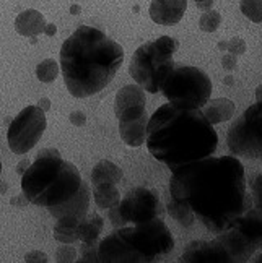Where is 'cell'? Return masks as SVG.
Masks as SVG:
<instances>
[{
  "label": "cell",
  "mask_w": 262,
  "mask_h": 263,
  "mask_svg": "<svg viewBox=\"0 0 262 263\" xmlns=\"http://www.w3.org/2000/svg\"><path fill=\"white\" fill-rule=\"evenodd\" d=\"M169 194L214 234L233 228L253 208L244 167L236 156L210 155L171 169Z\"/></svg>",
  "instance_id": "1"
},
{
  "label": "cell",
  "mask_w": 262,
  "mask_h": 263,
  "mask_svg": "<svg viewBox=\"0 0 262 263\" xmlns=\"http://www.w3.org/2000/svg\"><path fill=\"white\" fill-rule=\"evenodd\" d=\"M145 143L156 161L174 169L214 155L218 135L200 109L168 103L148 119Z\"/></svg>",
  "instance_id": "2"
},
{
  "label": "cell",
  "mask_w": 262,
  "mask_h": 263,
  "mask_svg": "<svg viewBox=\"0 0 262 263\" xmlns=\"http://www.w3.org/2000/svg\"><path fill=\"white\" fill-rule=\"evenodd\" d=\"M59 57L68 93L88 98L113 82L124 64V49L101 29L83 25L65 39Z\"/></svg>",
  "instance_id": "3"
},
{
  "label": "cell",
  "mask_w": 262,
  "mask_h": 263,
  "mask_svg": "<svg viewBox=\"0 0 262 263\" xmlns=\"http://www.w3.org/2000/svg\"><path fill=\"white\" fill-rule=\"evenodd\" d=\"M174 239L165 221L153 218L132 226L117 228L98 242V261L104 263H148L168 255Z\"/></svg>",
  "instance_id": "4"
},
{
  "label": "cell",
  "mask_w": 262,
  "mask_h": 263,
  "mask_svg": "<svg viewBox=\"0 0 262 263\" xmlns=\"http://www.w3.org/2000/svg\"><path fill=\"white\" fill-rule=\"evenodd\" d=\"M83 180L74 163L62 159L59 149L44 148L22 176V192L29 203L57 206L72 198Z\"/></svg>",
  "instance_id": "5"
},
{
  "label": "cell",
  "mask_w": 262,
  "mask_h": 263,
  "mask_svg": "<svg viewBox=\"0 0 262 263\" xmlns=\"http://www.w3.org/2000/svg\"><path fill=\"white\" fill-rule=\"evenodd\" d=\"M178 47L179 43L171 36H160L140 46L129 64V73L134 82L148 93H158L163 80L176 65L173 55Z\"/></svg>",
  "instance_id": "6"
},
{
  "label": "cell",
  "mask_w": 262,
  "mask_h": 263,
  "mask_svg": "<svg viewBox=\"0 0 262 263\" xmlns=\"http://www.w3.org/2000/svg\"><path fill=\"white\" fill-rule=\"evenodd\" d=\"M160 91L171 104L200 109L212 96V80L197 67L174 65Z\"/></svg>",
  "instance_id": "7"
},
{
  "label": "cell",
  "mask_w": 262,
  "mask_h": 263,
  "mask_svg": "<svg viewBox=\"0 0 262 263\" xmlns=\"http://www.w3.org/2000/svg\"><path fill=\"white\" fill-rule=\"evenodd\" d=\"M226 145L235 156L262 158V101L249 106L231 124L226 134Z\"/></svg>",
  "instance_id": "8"
},
{
  "label": "cell",
  "mask_w": 262,
  "mask_h": 263,
  "mask_svg": "<svg viewBox=\"0 0 262 263\" xmlns=\"http://www.w3.org/2000/svg\"><path fill=\"white\" fill-rule=\"evenodd\" d=\"M47 127L46 112L39 106H28L20 112L7 130V141L15 155H25L41 140Z\"/></svg>",
  "instance_id": "9"
},
{
  "label": "cell",
  "mask_w": 262,
  "mask_h": 263,
  "mask_svg": "<svg viewBox=\"0 0 262 263\" xmlns=\"http://www.w3.org/2000/svg\"><path fill=\"white\" fill-rule=\"evenodd\" d=\"M117 211L126 224H137L165 213V206L158 197V192L147 187H135L129 190L124 198H120Z\"/></svg>",
  "instance_id": "10"
},
{
  "label": "cell",
  "mask_w": 262,
  "mask_h": 263,
  "mask_svg": "<svg viewBox=\"0 0 262 263\" xmlns=\"http://www.w3.org/2000/svg\"><path fill=\"white\" fill-rule=\"evenodd\" d=\"M215 240L220 244V247L223 249L225 255L228 258V263L248 261L254 255V252L259 249L257 242L248 237L243 231H239L235 226L223 232H218Z\"/></svg>",
  "instance_id": "11"
},
{
  "label": "cell",
  "mask_w": 262,
  "mask_h": 263,
  "mask_svg": "<svg viewBox=\"0 0 262 263\" xmlns=\"http://www.w3.org/2000/svg\"><path fill=\"white\" fill-rule=\"evenodd\" d=\"M145 89L135 85H124L117 91L114 101V114L119 120L132 119L145 114Z\"/></svg>",
  "instance_id": "12"
},
{
  "label": "cell",
  "mask_w": 262,
  "mask_h": 263,
  "mask_svg": "<svg viewBox=\"0 0 262 263\" xmlns=\"http://www.w3.org/2000/svg\"><path fill=\"white\" fill-rule=\"evenodd\" d=\"M181 261L184 263H228L223 249L215 240H194L184 249Z\"/></svg>",
  "instance_id": "13"
},
{
  "label": "cell",
  "mask_w": 262,
  "mask_h": 263,
  "mask_svg": "<svg viewBox=\"0 0 262 263\" xmlns=\"http://www.w3.org/2000/svg\"><path fill=\"white\" fill-rule=\"evenodd\" d=\"M90 198H92V190L86 182H83L80 190L77 194L67 200L65 203H60L57 206L47 208L49 213H51L56 219L59 218H74V219H82L88 215V208H90Z\"/></svg>",
  "instance_id": "14"
},
{
  "label": "cell",
  "mask_w": 262,
  "mask_h": 263,
  "mask_svg": "<svg viewBox=\"0 0 262 263\" xmlns=\"http://www.w3.org/2000/svg\"><path fill=\"white\" fill-rule=\"evenodd\" d=\"M187 8V0H153L150 4V18L156 25L173 26L183 20Z\"/></svg>",
  "instance_id": "15"
},
{
  "label": "cell",
  "mask_w": 262,
  "mask_h": 263,
  "mask_svg": "<svg viewBox=\"0 0 262 263\" xmlns=\"http://www.w3.org/2000/svg\"><path fill=\"white\" fill-rule=\"evenodd\" d=\"M148 114H142L132 119H123L119 120V135L127 146L138 148L145 143L147 140V124H148Z\"/></svg>",
  "instance_id": "16"
},
{
  "label": "cell",
  "mask_w": 262,
  "mask_h": 263,
  "mask_svg": "<svg viewBox=\"0 0 262 263\" xmlns=\"http://www.w3.org/2000/svg\"><path fill=\"white\" fill-rule=\"evenodd\" d=\"M46 18L43 16L41 12L38 10H25L22 12L16 20H15V29L20 36H25V37H36L41 33H44V28H46Z\"/></svg>",
  "instance_id": "17"
},
{
  "label": "cell",
  "mask_w": 262,
  "mask_h": 263,
  "mask_svg": "<svg viewBox=\"0 0 262 263\" xmlns=\"http://www.w3.org/2000/svg\"><path fill=\"white\" fill-rule=\"evenodd\" d=\"M235 103L228 98H217V99H208L207 103L200 107V110L204 112L207 120L212 124H221L226 122L231 117L235 116Z\"/></svg>",
  "instance_id": "18"
},
{
  "label": "cell",
  "mask_w": 262,
  "mask_h": 263,
  "mask_svg": "<svg viewBox=\"0 0 262 263\" xmlns=\"http://www.w3.org/2000/svg\"><path fill=\"white\" fill-rule=\"evenodd\" d=\"M239 231H243L248 237H251L257 246L262 247V211L257 208H249L246 213L238 219L235 224Z\"/></svg>",
  "instance_id": "19"
},
{
  "label": "cell",
  "mask_w": 262,
  "mask_h": 263,
  "mask_svg": "<svg viewBox=\"0 0 262 263\" xmlns=\"http://www.w3.org/2000/svg\"><path fill=\"white\" fill-rule=\"evenodd\" d=\"M104 228V221L99 215H86L78 222V240L82 244H98Z\"/></svg>",
  "instance_id": "20"
},
{
  "label": "cell",
  "mask_w": 262,
  "mask_h": 263,
  "mask_svg": "<svg viewBox=\"0 0 262 263\" xmlns=\"http://www.w3.org/2000/svg\"><path fill=\"white\" fill-rule=\"evenodd\" d=\"M124 177L123 169H120L113 161L103 159L95 164L92 171V184H103V182H111V184H119Z\"/></svg>",
  "instance_id": "21"
},
{
  "label": "cell",
  "mask_w": 262,
  "mask_h": 263,
  "mask_svg": "<svg viewBox=\"0 0 262 263\" xmlns=\"http://www.w3.org/2000/svg\"><path fill=\"white\" fill-rule=\"evenodd\" d=\"M92 195L95 198V203L103 210H109L113 206H117L119 201H120L119 190H117L116 184H111V182H103V184L93 185Z\"/></svg>",
  "instance_id": "22"
},
{
  "label": "cell",
  "mask_w": 262,
  "mask_h": 263,
  "mask_svg": "<svg viewBox=\"0 0 262 263\" xmlns=\"http://www.w3.org/2000/svg\"><path fill=\"white\" fill-rule=\"evenodd\" d=\"M78 222L74 218H59L54 226V239L60 244H75L78 242Z\"/></svg>",
  "instance_id": "23"
},
{
  "label": "cell",
  "mask_w": 262,
  "mask_h": 263,
  "mask_svg": "<svg viewBox=\"0 0 262 263\" xmlns=\"http://www.w3.org/2000/svg\"><path fill=\"white\" fill-rule=\"evenodd\" d=\"M166 211H168V215L173 218L174 221H178L183 228L194 226V222H196L194 213L184 203H181V201H176L173 198H169L168 205H166Z\"/></svg>",
  "instance_id": "24"
},
{
  "label": "cell",
  "mask_w": 262,
  "mask_h": 263,
  "mask_svg": "<svg viewBox=\"0 0 262 263\" xmlns=\"http://www.w3.org/2000/svg\"><path fill=\"white\" fill-rule=\"evenodd\" d=\"M59 70H60V67L54 59H46L43 62L38 64L36 77L39 82H43V83H53L59 75Z\"/></svg>",
  "instance_id": "25"
},
{
  "label": "cell",
  "mask_w": 262,
  "mask_h": 263,
  "mask_svg": "<svg viewBox=\"0 0 262 263\" xmlns=\"http://www.w3.org/2000/svg\"><path fill=\"white\" fill-rule=\"evenodd\" d=\"M239 8L253 23H262V0H241Z\"/></svg>",
  "instance_id": "26"
},
{
  "label": "cell",
  "mask_w": 262,
  "mask_h": 263,
  "mask_svg": "<svg viewBox=\"0 0 262 263\" xmlns=\"http://www.w3.org/2000/svg\"><path fill=\"white\" fill-rule=\"evenodd\" d=\"M221 25V15L217 10H207L199 20V28L205 33H214Z\"/></svg>",
  "instance_id": "27"
},
{
  "label": "cell",
  "mask_w": 262,
  "mask_h": 263,
  "mask_svg": "<svg viewBox=\"0 0 262 263\" xmlns=\"http://www.w3.org/2000/svg\"><path fill=\"white\" fill-rule=\"evenodd\" d=\"M249 194L253 198V206L262 211V173L249 180Z\"/></svg>",
  "instance_id": "28"
},
{
  "label": "cell",
  "mask_w": 262,
  "mask_h": 263,
  "mask_svg": "<svg viewBox=\"0 0 262 263\" xmlns=\"http://www.w3.org/2000/svg\"><path fill=\"white\" fill-rule=\"evenodd\" d=\"M77 250L70 246L64 244L56 250V261L59 263H70V261H77Z\"/></svg>",
  "instance_id": "29"
},
{
  "label": "cell",
  "mask_w": 262,
  "mask_h": 263,
  "mask_svg": "<svg viewBox=\"0 0 262 263\" xmlns=\"http://www.w3.org/2000/svg\"><path fill=\"white\" fill-rule=\"evenodd\" d=\"M77 261H98V244H83Z\"/></svg>",
  "instance_id": "30"
},
{
  "label": "cell",
  "mask_w": 262,
  "mask_h": 263,
  "mask_svg": "<svg viewBox=\"0 0 262 263\" xmlns=\"http://www.w3.org/2000/svg\"><path fill=\"white\" fill-rule=\"evenodd\" d=\"M226 50H228L230 54H235L236 57L238 55H243L246 52V43H244V39H241V37H231L230 41H228Z\"/></svg>",
  "instance_id": "31"
},
{
  "label": "cell",
  "mask_w": 262,
  "mask_h": 263,
  "mask_svg": "<svg viewBox=\"0 0 262 263\" xmlns=\"http://www.w3.org/2000/svg\"><path fill=\"white\" fill-rule=\"evenodd\" d=\"M25 261L26 263H47L49 257L44 254V252L33 250V252H28V254L25 255Z\"/></svg>",
  "instance_id": "32"
},
{
  "label": "cell",
  "mask_w": 262,
  "mask_h": 263,
  "mask_svg": "<svg viewBox=\"0 0 262 263\" xmlns=\"http://www.w3.org/2000/svg\"><path fill=\"white\" fill-rule=\"evenodd\" d=\"M108 218H109L111 224H113L114 228H123V226H126V221H124L123 218H120L119 211H117V206L109 208V211H108Z\"/></svg>",
  "instance_id": "33"
},
{
  "label": "cell",
  "mask_w": 262,
  "mask_h": 263,
  "mask_svg": "<svg viewBox=\"0 0 262 263\" xmlns=\"http://www.w3.org/2000/svg\"><path fill=\"white\" fill-rule=\"evenodd\" d=\"M68 120H70V124L75 127H83L86 124V116L82 110H74V112L68 116Z\"/></svg>",
  "instance_id": "34"
},
{
  "label": "cell",
  "mask_w": 262,
  "mask_h": 263,
  "mask_svg": "<svg viewBox=\"0 0 262 263\" xmlns=\"http://www.w3.org/2000/svg\"><path fill=\"white\" fill-rule=\"evenodd\" d=\"M236 55L235 54H226V55H223L221 57V67H223L226 72H233V70L236 68Z\"/></svg>",
  "instance_id": "35"
},
{
  "label": "cell",
  "mask_w": 262,
  "mask_h": 263,
  "mask_svg": "<svg viewBox=\"0 0 262 263\" xmlns=\"http://www.w3.org/2000/svg\"><path fill=\"white\" fill-rule=\"evenodd\" d=\"M10 203H12L13 206H20V208H23V206H26L29 201H28V198L22 194V195H18V197H13L12 200H10Z\"/></svg>",
  "instance_id": "36"
},
{
  "label": "cell",
  "mask_w": 262,
  "mask_h": 263,
  "mask_svg": "<svg viewBox=\"0 0 262 263\" xmlns=\"http://www.w3.org/2000/svg\"><path fill=\"white\" fill-rule=\"evenodd\" d=\"M197 4V8L199 10H204V12H207V10H212V7H214V0H199Z\"/></svg>",
  "instance_id": "37"
},
{
  "label": "cell",
  "mask_w": 262,
  "mask_h": 263,
  "mask_svg": "<svg viewBox=\"0 0 262 263\" xmlns=\"http://www.w3.org/2000/svg\"><path fill=\"white\" fill-rule=\"evenodd\" d=\"M29 159H23L22 163H18V166H16V174H20V176H23L25 174V171L29 167Z\"/></svg>",
  "instance_id": "38"
},
{
  "label": "cell",
  "mask_w": 262,
  "mask_h": 263,
  "mask_svg": "<svg viewBox=\"0 0 262 263\" xmlns=\"http://www.w3.org/2000/svg\"><path fill=\"white\" fill-rule=\"evenodd\" d=\"M39 107H41L44 112H47L49 109H51V101H49L47 98H43V99H39Z\"/></svg>",
  "instance_id": "39"
},
{
  "label": "cell",
  "mask_w": 262,
  "mask_h": 263,
  "mask_svg": "<svg viewBox=\"0 0 262 263\" xmlns=\"http://www.w3.org/2000/svg\"><path fill=\"white\" fill-rule=\"evenodd\" d=\"M56 31H57V28H56V25H53V23H47L46 28H44V34H47V36H54Z\"/></svg>",
  "instance_id": "40"
},
{
  "label": "cell",
  "mask_w": 262,
  "mask_h": 263,
  "mask_svg": "<svg viewBox=\"0 0 262 263\" xmlns=\"http://www.w3.org/2000/svg\"><path fill=\"white\" fill-rule=\"evenodd\" d=\"M256 101H262V83L256 88Z\"/></svg>",
  "instance_id": "41"
},
{
  "label": "cell",
  "mask_w": 262,
  "mask_h": 263,
  "mask_svg": "<svg viewBox=\"0 0 262 263\" xmlns=\"http://www.w3.org/2000/svg\"><path fill=\"white\" fill-rule=\"evenodd\" d=\"M226 47H228V41H220V43H218V49L226 50Z\"/></svg>",
  "instance_id": "42"
},
{
  "label": "cell",
  "mask_w": 262,
  "mask_h": 263,
  "mask_svg": "<svg viewBox=\"0 0 262 263\" xmlns=\"http://www.w3.org/2000/svg\"><path fill=\"white\" fill-rule=\"evenodd\" d=\"M80 12V8H78V5H72V8H70V13H74V15H77Z\"/></svg>",
  "instance_id": "43"
},
{
  "label": "cell",
  "mask_w": 262,
  "mask_h": 263,
  "mask_svg": "<svg viewBox=\"0 0 262 263\" xmlns=\"http://www.w3.org/2000/svg\"><path fill=\"white\" fill-rule=\"evenodd\" d=\"M225 83L226 85H233V77H226L225 78Z\"/></svg>",
  "instance_id": "44"
},
{
  "label": "cell",
  "mask_w": 262,
  "mask_h": 263,
  "mask_svg": "<svg viewBox=\"0 0 262 263\" xmlns=\"http://www.w3.org/2000/svg\"><path fill=\"white\" fill-rule=\"evenodd\" d=\"M254 261H256V263H262V254H260V255H259V257H257Z\"/></svg>",
  "instance_id": "45"
},
{
  "label": "cell",
  "mask_w": 262,
  "mask_h": 263,
  "mask_svg": "<svg viewBox=\"0 0 262 263\" xmlns=\"http://www.w3.org/2000/svg\"><path fill=\"white\" fill-rule=\"evenodd\" d=\"M5 189H7L5 184H0V192H5Z\"/></svg>",
  "instance_id": "46"
},
{
  "label": "cell",
  "mask_w": 262,
  "mask_h": 263,
  "mask_svg": "<svg viewBox=\"0 0 262 263\" xmlns=\"http://www.w3.org/2000/svg\"><path fill=\"white\" fill-rule=\"evenodd\" d=\"M0 174H2V159H0Z\"/></svg>",
  "instance_id": "47"
},
{
  "label": "cell",
  "mask_w": 262,
  "mask_h": 263,
  "mask_svg": "<svg viewBox=\"0 0 262 263\" xmlns=\"http://www.w3.org/2000/svg\"><path fill=\"white\" fill-rule=\"evenodd\" d=\"M194 2H199V0H194Z\"/></svg>",
  "instance_id": "48"
}]
</instances>
